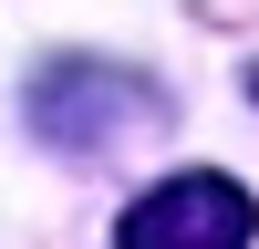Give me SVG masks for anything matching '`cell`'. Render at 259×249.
Listing matches in <instances>:
<instances>
[{
	"instance_id": "cell-3",
	"label": "cell",
	"mask_w": 259,
	"mask_h": 249,
	"mask_svg": "<svg viewBox=\"0 0 259 249\" xmlns=\"http://www.w3.org/2000/svg\"><path fill=\"white\" fill-rule=\"evenodd\" d=\"M249 94H259V73H249Z\"/></svg>"
},
{
	"instance_id": "cell-1",
	"label": "cell",
	"mask_w": 259,
	"mask_h": 249,
	"mask_svg": "<svg viewBox=\"0 0 259 249\" xmlns=\"http://www.w3.org/2000/svg\"><path fill=\"white\" fill-rule=\"evenodd\" d=\"M249 239H259V208L239 177H166L114 228V249H249Z\"/></svg>"
},
{
	"instance_id": "cell-2",
	"label": "cell",
	"mask_w": 259,
	"mask_h": 249,
	"mask_svg": "<svg viewBox=\"0 0 259 249\" xmlns=\"http://www.w3.org/2000/svg\"><path fill=\"white\" fill-rule=\"evenodd\" d=\"M31 124L52 145H73V156H94V145H114V135H145V124H156V94H145L135 73H114V62H52V73L31 83Z\"/></svg>"
}]
</instances>
